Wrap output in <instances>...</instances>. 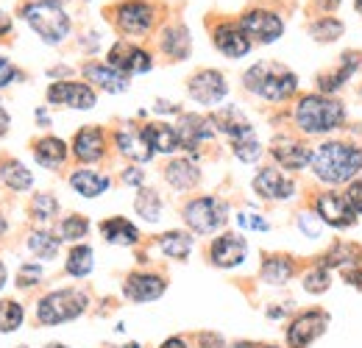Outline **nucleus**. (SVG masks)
<instances>
[{
  "label": "nucleus",
  "instance_id": "f257e3e1",
  "mask_svg": "<svg viewBox=\"0 0 362 348\" xmlns=\"http://www.w3.org/2000/svg\"><path fill=\"white\" fill-rule=\"evenodd\" d=\"M313 173L326 184H349L362 173V145L326 139L313 148Z\"/></svg>",
  "mask_w": 362,
  "mask_h": 348
},
{
  "label": "nucleus",
  "instance_id": "f03ea898",
  "mask_svg": "<svg viewBox=\"0 0 362 348\" xmlns=\"http://www.w3.org/2000/svg\"><path fill=\"white\" fill-rule=\"evenodd\" d=\"M293 120L296 129L307 137H317V134H332V131L343 129L346 123V106L323 92H310L301 95L296 109H293Z\"/></svg>",
  "mask_w": 362,
  "mask_h": 348
},
{
  "label": "nucleus",
  "instance_id": "7ed1b4c3",
  "mask_svg": "<svg viewBox=\"0 0 362 348\" xmlns=\"http://www.w3.org/2000/svg\"><path fill=\"white\" fill-rule=\"evenodd\" d=\"M243 87L254 92V95H259V98H265V100H271V103H281V100L296 95L298 79H296L293 70H287L279 62H259V64L245 70Z\"/></svg>",
  "mask_w": 362,
  "mask_h": 348
},
{
  "label": "nucleus",
  "instance_id": "20e7f679",
  "mask_svg": "<svg viewBox=\"0 0 362 348\" xmlns=\"http://www.w3.org/2000/svg\"><path fill=\"white\" fill-rule=\"evenodd\" d=\"M23 20L31 25V31L47 45H59L70 37V17L67 11L56 3V0H31V3H23L20 8Z\"/></svg>",
  "mask_w": 362,
  "mask_h": 348
},
{
  "label": "nucleus",
  "instance_id": "39448f33",
  "mask_svg": "<svg viewBox=\"0 0 362 348\" xmlns=\"http://www.w3.org/2000/svg\"><path fill=\"white\" fill-rule=\"evenodd\" d=\"M90 298L81 293V290H53L47 293L45 298L37 304V320L42 326H59V323H67V320H76L87 312Z\"/></svg>",
  "mask_w": 362,
  "mask_h": 348
},
{
  "label": "nucleus",
  "instance_id": "423d86ee",
  "mask_svg": "<svg viewBox=\"0 0 362 348\" xmlns=\"http://www.w3.org/2000/svg\"><path fill=\"white\" fill-rule=\"evenodd\" d=\"M181 218L195 234H215L218 228L226 226L228 207L215 195H201V198H192L184 204Z\"/></svg>",
  "mask_w": 362,
  "mask_h": 348
},
{
  "label": "nucleus",
  "instance_id": "0eeeda50",
  "mask_svg": "<svg viewBox=\"0 0 362 348\" xmlns=\"http://www.w3.org/2000/svg\"><path fill=\"white\" fill-rule=\"evenodd\" d=\"M112 17H115V25L120 34L139 37L153 28L156 6L151 0H117L112 8Z\"/></svg>",
  "mask_w": 362,
  "mask_h": 348
},
{
  "label": "nucleus",
  "instance_id": "6e6552de",
  "mask_svg": "<svg viewBox=\"0 0 362 348\" xmlns=\"http://www.w3.org/2000/svg\"><path fill=\"white\" fill-rule=\"evenodd\" d=\"M240 28L245 31V37H248L251 42L271 45L284 34V20L279 17V11L257 6V8L243 11V17H240Z\"/></svg>",
  "mask_w": 362,
  "mask_h": 348
},
{
  "label": "nucleus",
  "instance_id": "1a4fd4ad",
  "mask_svg": "<svg viewBox=\"0 0 362 348\" xmlns=\"http://www.w3.org/2000/svg\"><path fill=\"white\" fill-rule=\"evenodd\" d=\"M329 326V312L326 309H304L298 312L290 326H287V346L290 348H307L313 346L317 337L326 332Z\"/></svg>",
  "mask_w": 362,
  "mask_h": 348
},
{
  "label": "nucleus",
  "instance_id": "9d476101",
  "mask_svg": "<svg viewBox=\"0 0 362 348\" xmlns=\"http://www.w3.org/2000/svg\"><path fill=\"white\" fill-rule=\"evenodd\" d=\"M187 92L195 103H204V106H215L221 103L223 98L228 95V84H226V76L221 70H198L187 79Z\"/></svg>",
  "mask_w": 362,
  "mask_h": 348
},
{
  "label": "nucleus",
  "instance_id": "9b49d317",
  "mask_svg": "<svg viewBox=\"0 0 362 348\" xmlns=\"http://www.w3.org/2000/svg\"><path fill=\"white\" fill-rule=\"evenodd\" d=\"M315 215L320 218V223L332 226V228H349L357 223V212L351 209L346 192H320L315 198Z\"/></svg>",
  "mask_w": 362,
  "mask_h": 348
},
{
  "label": "nucleus",
  "instance_id": "f8f14e48",
  "mask_svg": "<svg viewBox=\"0 0 362 348\" xmlns=\"http://www.w3.org/2000/svg\"><path fill=\"white\" fill-rule=\"evenodd\" d=\"M106 64H112L123 76H139V73H148L153 67V56L148 50H142L139 45L120 40V42H115L109 47Z\"/></svg>",
  "mask_w": 362,
  "mask_h": 348
},
{
  "label": "nucleus",
  "instance_id": "ddd939ff",
  "mask_svg": "<svg viewBox=\"0 0 362 348\" xmlns=\"http://www.w3.org/2000/svg\"><path fill=\"white\" fill-rule=\"evenodd\" d=\"M98 100L95 89L81 81H53L47 87V103L64 109H92Z\"/></svg>",
  "mask_w": 362,
  "mask_h": 348
},
{
  "label": "nucleus",
  "instance_id": "4468645a",
  "mask_svg": "<svg viewBox=\"0 0 362 348\" xmlns=\"http://www.w3.org/2000/svg\"><path fill=\"white\" fill-rule=\"evenodd\" d=\"M165 290H168L165 276L148 273V270H134V273H129L126 282H123V296H126L129 301H134V304L156 301V298L165 296Z\"/></svg>",
  "mask_w": 362,
  "mask_h": 348
},
{
  "label": "nucleus",
  "instance_id": "2eb2a0df",
  "mask_svg": "<svg viewBox=\"0 0 362 348\" xmlns=\"http://www.w3.org/2000/svg\"><path fill=\"white\" fill-rule=\"evenodd\" d=\"M245 254H248V243H245V237L237 234V231H226V234L215 237L212 245H209V262H212L215 267H223V270L243 265V262H245Z\"/></svg>",
  "mask_w": 362,
  "mask_h": 348
},
{
  "label": "nucleus",
  "instance_id": "dca6fc26",
  "mask_svg": "<svg viewBox=\"0 0 362 348\" xmlns=\"http://www.w3.org/2000/svg\"><path fill=\"white\" fill-rule=\"evenodd\" d=\"M254 192L265 201H287L296 195V181L279 168H262L254 175Z\"/></svg>",
  "mask_w": 362,
  "mask_h": 348
},
{
  "label": "nucleus",
  "instance_id": "f3484780",
  "mask_svg": "<svg viewBox=\"0 0 362 348\" xmlns=\"http://www.w3.org/2000/svg\"><path fill=\"white\" fill-rule=\"evenodd\" d=\"M212 45H215L226 59H243V56L251 50L254 42L245 37V31L240 28V23L221 20V23L212 28Z\"/></svg>",
  "mask_w": 362,
  "mask_h": 348
},
{
  "label": "nucleus",
  "instance_id": "a211bd4d",
  "mask_svg": "<svg viewBox=\"0 0 362 348\" xmlns=\"http://www.w3.org/2000/svg\"><path fill=\"white\" fill-rule=\"evenodd\" d=\"M271 156L284 170H304L313 162V148L296 137H279L273 139Z\"/></svg>",
  "mask_w": 362,
  "mask_h": 348
},
{
  "label": "nucleus",
  "instance_id": "6ab92c4d",
  "mask_svg": "<svg viewBox=\"0 0 362 348\" xmlns=\"http://www.w3.org/2000/svg\"><path fill=\"white\" fill-rule=\"evenodd\" d=\"M360 64H362V50H346V53L337 59V64H334L332 70H326V73L317 76V92L334 95L337 89L343 87V84L360 70Z\"/></svg>",
  "mask_w": 362,
  "mask_h": 348
},
{
  "label": "nucleus",
  "instance_id": "aec40b11",
  "mask_svg": "<svg viewBox=\"0 0 362 348\" xmlns=\"http://www.w3.org/2000/svg\"><path fill=\"white\" fill-rule=\"evenodd\" d=\"M176 131H179V139L184 151H198V145L209 142L218 129H215L212 117H204V115H181L179 123H176Z\"/></svg>",
  "mask_w": 362,
  "mask_h": 348
},
{
  "label": "nucleus",
  "instance_id": "412c9836",
  "mask_svg": "<svg viewBox=\"0 0 362 348\" xmlns=\"http://www.w3.org/2000/svg\"><path fill=\"white\" fill-rule=\"evenodd\" d=\"M78 162H98L106 153V131L100 126H84L73 137V148Z\"/></svg>",
  "mask_w": 362,
  "mask_h": 348
},
{
  "label": "nucleus",
  "instance_id": "4be33fe9",
  "mask_svg": "<svg viewBox=\"0 0 362 348\" xmlns=\"http://www.w3.org/2000/svg\"><path fill=\"white\" fill-rule=\"evenodd\" d=\"M84 79L92 81L98 89H103V92H126L129 89V76H123L120 70H115L112 64H103V62H87L84 64Z\"/></svg>",
  "mask_w": 362,
  "mask_h": 348
},
{
  "label": "nucleus",
  "instance_id": "5701e85b",
  "mask_svg": "<svg viewBox=\"0 0 362 348\" xmlns=\"http://www.w3.org/2000/svg\"><path fill=\"white\" fill-rule=\"evenodd\" d=\"M115 145H117V151H120L126 159H132V162H151V159H153V148H151L148 139L142 137V129H132V126L120 129L115 134Z\"/></svg>",
  "mask_w": 362,
  "mask_h": 348
},
{
  "label": "nucleus",
  "instance_id": "b1692460",
  "mask_svg": "<svg viewBox=\"0 0 362 348\" xmlns=\"http://www.w3.org/2000/svg\"><path fill=\"white\" fill-rule=\"evenodd\" d=\"M159 47H162V53L170 56L173 62H184V59L189 56V47H192V37H189L187 25H181V23L165 25L162 34H159Z\"/></svg>",
  "mask_w": 362,
  "mask_h": 348
},
{
  "label": "nucleus",
  "instance_id": "393cba45",
  "mask_svg": "<svg viewBox=\"0 0 362 348\" xmlns=\"http://www.w3.org/2000/svg\"><path fill=\"white\" fill-rule=\"evenodd\" d=\"M212 123H215V129L218 131H223L226 137H231V142H240V139L254 137L251 123H248V120H245V115H243L240 109H234V106L218 109V112L212 115Z\"/></svg>",
  "mask_w": 362,
  "mask_h": 348
},
{
  "label": "nucleus",
  "instance_id": "a878e982",
  "mask_svg": "<svg viewBox=\"0 0 362 348\" xmlns=\"http://www.w3.org/2000/svg\"><path fill=\"white\" fill-rule=\"evenodd\" d=\"M142 137L148 139L153 153H176V151H181L179 131L170 123H145L142 126Z\"/></svg>",
  "mask_w": 362,
  "mask_h": 348
},
{
  "label": "nucleus",
  "instance_id": "bb28decb",
  "mask_svg": "<svg viewBox=\"0 0 362 348\" xmlns=\"http://www.w3.org/2000/svg\"><path fill=\"white\" fill-rule=\"evenodd\" d=\"M100 234H103V240L106 243H112V245H120V248H132L139 243V228H136L132 220L126 218H106L100 223Z\"/></svg>",
  "mask_w": 362,
  "mask_h": 348
},
{
  "label": "nucleus",
  "instance_id": "cd10ccee",
  "mask_svg": "<svg viewBox=\"0 0 362 348\" xmlns=\"http://www.w3.org/2000/svg\"><path fill=\"white\" fill-rule=\"evenodd\" d=\"M67 181H70V187H73L81 198H98V195H103V192L109 190V184H112L106 173H98V170H90V168L73 170Z\"/></svg>",
  "mask_w": 362,
  "mask_h": 348
},
{
  "label": "nucleus",
  "instance_id": "c85d7f7f",
  "mask_svg": "<svg viewBox=\"0 0 362 348\" xmlns=\"http://www.w3.org/2000/svg\"><path fill=\"white\" fill-rule=\"evenodd\" d=\"M67 153H70V148L64 145V139H59V137H40L37 142H34V159L47 168V170H56V168H62L64 162H67Z\"/></svg>",
  "mask_w": 362,
  "mask_h": 348
},
{
  "label": "nucleus",
  "instance_id": "c756f323",
  "mask_svg": "<svg viewBox=\"0 0 362 348\" xmlns=\"http://www.w3.org/2000/svg\"><path fill=\"white\" fill-rule=\"evenodd\" d=\"M162 175H165V181L173 190H192L201 181V170L189 159H173V162H168Z\"/></svg>",
  "mask_w": 362,
  "mask_h": 348
},
{
  "label": "nucleus",
  "instance_id": "7c9ffc66",
  "mask_svg": "<svg viewBox=\"0 0 362 348\" xmlns=\"http://www.w3.org/2000/svg\"><path fill=\"white\" fill-rule=\"evenodd\" d=\"M259 276L268 284H287L296 276V262L287 254H268L262 267H259Z\"/></svg>",
  "mask_w": 362,
  "mask_h": 348
},
{
  "label": "nucleus",
  "instance_id": "2f4dec72",
  "mask_svg": "<svg viewBox=\"0 0 362 348\" xmlns=\"http://www.w3.org/2000/svg\"><path fill=\"white\" fill-rule=\"evenodd\" d=\"M0 178H3V184H6L8 190H14V192H25V190L34 187L31 170H28L23 162H17V159H3V165H0Z\"/></svg>",
  "mask_w": 362,
  "mask_h": 348
},
{
  "label": "nucleus",
  "instance_id": "473e14b6",
  "mask_svg": "<svg viewBox=\"0 0 362 348\" xmlns=\"http://www.w3.org/2000/svg\"><path fill=\"white\" fill-rule=\"evenodd\" d=\"M156 245H159V251L165 257L184 262L192 251V237L187 231H165V234L156 237Z\"/></svg>",
  "mask_w": 362,
  "mask_h": 348
},
{
  "label": "nucleus",
  "instance_id": "72a5a7b5",
  "mask_svg": "<svg viewBox=\"0 0 362 348\" xmlns=\"http://www.w3.org/2000/svg\"><path fill=\"white\" fill-rule=\"evenodd\" d=\"M310 34H313L315 42L329 45V42H337V40L346 34V25H343V20H337V17L323 14V17H317L315 23L310 25Z\"/></svg>",
  "mask_w": 362,
  "mask_h": 348
},
{
  "label": "nucleus",
  "instance_id": "f704fd0d",
  "mask_svg": "<svg viewBox=\"0 0 362 348\" xmlns=\"http://www.w3.org/2000/svg\"><path fill=\"white\" fill-rule=\"evenodd\" d=\"M134 209L142 220L156 223V220L162 218V198H159V192L156 190H139L134 198Z\"/></svg>",
  "mask_w": 362,
  "mask_h": 348
},
{
  "label": "nucleus",
  "instance_id": "c9c22d12",
  "mask_svg": "<svg viewBox=\"0 0 362 348\" xmlns=\"http://www.w3.org/2000/svg\"><path fill=\"white\" fill-rule=\"evenodd\" d=\"M62 237H53L50 231H31L28 234V251L40 260H53L59 254Z\"/></svg>",
  "mask_w": 362,
  "mask_h": 348
},
{
  "label": "nucleus",
  "instance_id": "e433bc0d",
  "mask_svg": "<svg viewBox=\"0 0 362 348\" xmlns=\"http://www.w3.org/2000/svg\"><path fill=\"white\" fill-rule=\"evenodd\" d=\"M92 248L90 245H73L70 248V254H67V273L70 276H76V279H84V276H90L92 273Z\"/></svg>",
  "mask_w": 362,
  "mask_h": 348
},
{
  "label": "nucleus",
  "instance_id": "4c0bfd02",
  "mask_svg": "<svg viewBox=\"0 0 362 348\" xmlns=\"http://www.w3.org/2000/svg\"><path fill=\"white\" fill-rule=\"evenodd\" d=\"M59 215V201H56V195H50V192H37L34 198H31V218L40 220V223H47V220H53Z\"/></svg>",
  "mask_w": 362,
  "mask_h": 348
},
{
  "label": "nucleus",
  "instance_id": "58836bf2",
  "mask_svg": "<svg viewBox=\"0 0 362 348\" xmlns=\"http://www.w3.org/2000/svg\"><path fill=\"white\" fill-rule=\"evenodd\" d=\"M87 231H90V220L84 218V215H67V218L62 220V226H59V237L67 240V243L84 240Z\"/></svg>",
  "mask_w": 362,
  "mask_h": 348
},
{
  "label": "nucleus",
  "instance_id": "ea45409f",
  "mask_svg": "<svg viewBox=\"0 0 362 348\" xmlns=\"http://www.w3.org/2000/svg\"><path fill=\"white\" fill-rule=\"evenodd\" d=\"M301 284H304V290H307V293H313V296H320V293H326V290L332 287V276H329V267H323V265H315L313 270H307V273H304Z\"/></svg>",
  "mask_w": 362,
  "mask_h": 348
},
{
  "label": "nucleus",
  "instance_id": "a19ab883",
  "mask_svg": "<svg viewBox=\"0 0 362 348\" xmlns=\"http://www.w3.org/2000/svg\"><path fill=\"white\" fill-rule=\"evenodd\" d=\"M337 270H340V276L346 279V284H354V287H360L362 290V248L351 245L349 260L343 262Z\"/></svg>",
  "mask_w": 362,
  "mask_h": 348
},
{
  "label": "nucleus",
  "instance_id": "79ce46f5",
  "mask_svg": "<svg viewBox=\"0 0 362 348\" xmlns=\"http://www.w3.org/2000/svg\"><path fill=\"white\" fill-rule=\"evenodd\" d=\"M23 326V306L11 298L0 301V332H17Z\"/></svg>",
  "mask_w": 362,
  "mask_h": 348
},
{
  "label": "nucleus",
  "instance_id": "37998d69",
  "mask_svg": "<svg viewBox=\"0 0 362 348\" xmlns=\"http://www.w3.org/2000/svg\"><path fill=\"white\" fill-rule=\"evenodd\" d=\"M231 151H234V156H237L240 162H245V165H251V162H257V159L262 156V145H259V139H257V137H248V139L231 142Z\"/></svg>",
  "mask_w": 362,
  "mask_h": 348
},
{
  "label": "nucleus",
  "instance_id": "c03bdc74",
  "mask_svg": "<svg viewBox=\"0 0 362 348\" xmlns=\"http://www.w3.org/2000/svg\"><path fill=\"white\" fill-rule=\"evenodd\" d=\"M42 282V267L40 265H23L20 270H17V287H34V284H40Z\"/></svg>",
  "mask_w": 362,
  "mask_h": 348
},
{
  "label": "nucleus",
  "instance_id": "a18cd8bd",
  "mask_svg": "<svg viewBox=\"0 0 362 348\" xmlns=\"http://www.w3.org/2000/svg\"><path fill=\"white\" fill-rule=\"evenodd\" d=\"M346 198H349V204H351V209L362 215V178H354V181H349V190H346Z\"/></svg>",
  "mask_w": 362,
  "mask_h": 348
},
{
  "label": "nucleus",
  "instance_id": "49530a36",
  "mask_svg": "<svg viewBox=\"0 0 362 348\" xmlns=\"http://www.w3.org/2000/svg\"><path fill=\"white\" fill-rule=\"evenodd\" d=\"M14 79H20V70H17L8 59L0 56V89H6L8 84H14Z\"/></svg>",
  "mask_w": 362,
  "mask_h": 348
},
{
  "label": "nucleus",
  "instance_id": "de8ad7c7",
  "mask_svg": "<svg viewBox=\"0 0 362 348\" xmlns=\"http://www.w3.org/2000/svg\"><path fill=\"white\" fill-rule=\"evenodd\" d=\"M198 343H201V348H226L223 337L215 335V332H201L198 335Z\"/></svg>",
  "mask_w": 362,
  "mask_h": 348
},
{
  "label": "nucleus",
  "instance_id": "09e8293b",
  "mask_svg": "<svg viewBox=\"0 0 362 348\" xmlns=\"http://www.w3.org/2000/svg\"><path fill=\"white\" fill-rule=\"evenodd\" d=\"M240 223H245V226H251V228H262V231L268 228V223H265V220H262V218H251V215H240Z\"/></svg>",
  "mask_w": 362,
  "mask_h": 348
},
{
  "label": "nucleus",
  "instance_id": "8fccbe9b",
  "mask_svg": "<svg viewBox=\"0 0 362 348\" xmlns=\"http://www.w3.org/2000/svg\"><path fill=\"white\" fill-rule=\"evenodd\" d=\"M6 34H11V17H8L6 11H0V40H3Z\"/></svg>",
  "mask_w": 362,
  "mask_h": 348
},
{
  "label": "nucleus",
  "instance_id": "3c124183",
  "mask_svg": "<svg viewBox=\"0 0 362 348\" xmlns=\"http://www.w3.org/2000/svg\"><path fill=\"white\" fill-rule=\"evenodd\" d=\"M123 181H126V184H142V170L132 168L129 173H123Z\"/></svg>",
  "mask_w": 362,
  "mask_h": 348
},
{
  "label": "nucleus",
  "instance_id": "603ef678",
  "mask_svg": "<svg viewBox=\"0 0 362 348\" xmlns=\"http://www.w3.org/2000/svg\"><path fill=\"white\" fill-rule=\"evenodd\" d=\"M11 126V117H8V112L0 106V137H6V131Z\"/></svg>",
  "mask_w": 362,
  "mask_h": 348
},
{
  "label": "nucleus",
  "instance_id": "864d4df0",
  "mask_svg": "<svg viewBox=\"0 0 362 348\" xmlns=\"http://www.w3.org/2000/svg\"><path fill=\"white\" fill-rule=\"evenodd\" d=\"M159 348H187V343H184L181 337H170V340H165Z\"/></svg>",
  "mask_w": 362,
  "mask_h": 348
},
{
  "label": "nucleus",
  "instance_id": "5fc2aeb1",
  "mask_svg": "<svg viewBox=\"0 0 362 348\" xmlns=\"http://www.w3.org/2000/svg\"><path fill=\"white\" fill-rule=\"evenodd\" d=\"M315 3L323 8V11H332V8H337V6H340V0H315Z\"/></svg>",
  "mask_w": 362,
  "mask_h": 348
},
{
  "label": "nucleus",
  "instance_id": "6e6d98bb",
  "mask_svg": "<svg viewBox=\"0 0 362 348\" xmlns=\"http://www.w3.org/2000/svg\"><path fill=\"white\" fill-rule=\"evenodd\" d=\"M3 284H6V267H3V262H0V290H3Z\"/></svg>",
  "mask_w": 362,
  "mask_h": 348
},
{
  "label": "nucleus",
  "instance_id": "4d7b16f0",
  "mask_svg": "<svg viewBox=\"0 0 362 348\" xmlns=\"http://www.w3.org/2000/svg\"><path fill=\"white\" fill-rule=\"evenodd\" d=\"M6 228H8V223H6V218H3V215H0V237H3V234H6Z\"/></svg>",
  "mask_w": 362,
  "mask_h": 348
},
{
  "label": "nucleus",
  "instance_id": "13d9d810",
  "mask_svg": "<svg viewBox=\"0 0 362 348\" xmlns=\"http://www.w3.org/2000/svg\"><path fill=\"white\" fill-rule=\"evenodd\" d=\"M109 348H139L136 343H126V346H109Z\"/></svg>",
  "mask_w": 362,
  "mask_h": 348
},
{
  "label": "nucleus",
  "instance_id": "bf43d9fd",
  "mask_svg": "<svg viewBox=\"0 0 362 348\" xmlns=\"http://www.w3.org/2000/svg\"><path fill=\"white\" fill-rule=\"evenodd\" d=\"M354 8H357V11L362 14V0H354Z\"/></svg>",
  "mask_w": 362,
  "mask_h": 348
},
{
  "label": "nucleus",
  "instance_id": "052dcab7",
  "mask_svg": "<svg viewBox=\"0 0 362 348\" xmlns=\"http://www.w3.org/2000/svg\"><path fill=\"white\" fill-rule=\"evenodd\" d=\"M47 348H67V346H62V343H53V346H47Z\"/></svg>",
  "mask_w": 362,
  "mask_h": 348
},
{
  "label": "nucleus",
  "instance_id": "680f3d73",
  "mask_svg": "<svg viewBox=\"0 0 362 348\" xmlns=\"http://www.w3.org/2000/svg\"><path fill=\"white\" fill-rule=\"evenodd\" d=\"M262 348H273V346H262Z\"/></svg>",
  "mask_w": 362,
  "mask_h": 348
}]
</instances>
